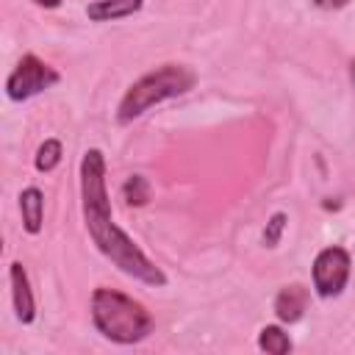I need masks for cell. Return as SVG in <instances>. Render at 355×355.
Instances as JSON below:
<instances>
[{"instance_id": "cell-1", "label": "cell", "mask_w": 355, "mask_h": 355, "mask_svg": "<svg viewBox=\"0 0 355 355\" xmlns=\"http://www.w3.org/2000/svg\"><path fill=\"white\" fill-rule=\"evenodd\" d=\"M80 205H83V222L92 236V244L128 277L144 283V286H166V275L155 261L147 258V252L114 222L108 186H105V155L92 147L80 158Z\"/></svg>"}, {"instance_id": "cell-2", "label": "cell", "mask_w": 355, "mask_h": 355, "mask_svg": "<svg viewBox=\"0 0 355 355\" xmlns=\"http://www.w3.org/2000/svg\"><path fill=\"white\" fill-rule=\"evenodd\" d=\"M89 308H92L94 330L105 341H114V344H122V347L144 341L155 327L153 313L139 300H133L125 291L108 288V286H97L92 291Z\"/></svg>"}, {"instance_id": "cell-3", "label": "cell", "mask_w": 355, "mask_h": 355, "mask_svg": "<svg viewBox=\"0 0 355 355\" xmlns=\"http://www.w3.org/2000/svg\"><path fill=\"white\" fill-rule=\"evenodd\" d=\"M197 75L191 67L186 64H161L150 72H144L139 80H133L119 105H116V122L119 125H130L133 119H139L141 114H147L153 105H161L172 97L186 94L189 89H194Z\"/></svg>"}, {"instance_id": "cell-4", "label": "cell", "mask_w": 355, "mask_h": 355, "mask_svg": "<svg viewBox=\"0 0 355 355\" xmlns=\"http://www.w3.org/2000/svg\"><path fill=\"white\" fill-rule=\"evenodd\" d=\"M58 80H61V72L55 67H50L47 61H42L33 53H25L6 78V97L11 103H25V100L53 89Z\"/></svg>"}, {"instance_id": "cell-5", "label": "cell", "mask_w": 355, "mask_h": 355, "mask_svg": "<svg viewBox=\"0 0 355 355\" xmlns=\"http://www.w3.org/2000/svg\"><path fill=\"white\" fill-rule=\"evenodd\" d=\"M349 275H352V258L344 247L333 244V247H324L316 252L313 266H311V283H313L316 297H322V300L338 297L347 288Z\"/></svg>"}, {"instance_id": "cell-6", "label": "cell", "mask_w": 355, "mask_h": 355, "mask_svg": "<svg viewBox=\"0 0 355 355\" xmlns=\"http://www.w3.org/2000/svg\"><path fill=\"white\" fill-rule=\"evenodd\" d=\"M8 286H11V305H14L17 322L33 324V319H36V300H33L31 277H28V269L22 266V261H11V266H8Z\"/></svg>"}, {"instance_id": "cell-7", "label": "cell", "mask_w": 355, "mask_h": 355, "mask_svg": "<svg viewBox=\"0 0 355 355\" xmlns=\"http://www.w3.org/2000/svg\"><path fill=\"white\" fill-rule=\"evenodd\" d=\"M308 288L300 286V283H291V286H283L275 297V316L283 322V324H294L305 316V308H308Z\"/></svg>"}, {"instance_id": "cell-8", "label": "cell", "mask_w": 355, "mask_h": 355, "mask_svg": "<svg viewBox=\"0 0 355 355\" xmlns=\"http://www.w3.org/2000/svg\"><path fill=\"white\" fill-rule=\"evenodd\" d=\"M144 0H92L86 6V17L92 22H116L139 14Z\"/></svg>"}, {"instance_id": "cell-9", "label": "cell", "mask_w": 355, "mask_h": 355, "mask_svg": "<svg viewBox=\"0 0 355 355\" xmlns=\"http://www.w3.org/2000/svg\"><path fill=\"white\" fill-rule=\"evenodd\" d=\"M19 214H22L25 233L39 236L44 225V194L39 186H28L19 191Z\"/></svg>"}, {"instance_id": "cell-10", "label": "cell", "mask_w": 355, "mask_h": 355, "mask_svg": "<svg viewBox=\"0 0 355 355\" xmlns=\"http://www.w3.org/2000/svg\"><path fill=\"white\" fill-rule=\"evenodd\" d=\"M258 349H263L269 355H286V352H291V338H288V333L283 327L266 324L258 333Z\"/></svg>"}, {"instance_id": "cell-11", "label": "cell", "mask_w": 355, "mask_h": 355, "mask_svg": "<svg viewBox=\"0 0 355 355\" xmlns=\"http://www.w3.org/2000/svg\"><path fill=\"white\" fill-rule=\"evenodd\" d=\"M61 155H64V144L58 139H44L33 155V166L36 172H53L58 164H61Z\"/></svg>"}, {"instance_id": "cell-12", "label": "cell", "mask_w": 355, "mask_h": 355, "mask_svg": "<svg viewBox=\"0 0 355 355\" xmlns=\"http://www.w3.org/2000/svg\"><path fill=\"white\" fill-rule=\"evenodd\" d=\"M122 197L128 205H147L150 202V183L144 175H130L122 183Z\"/></svg>"}, {"instance_id": "cell-13", "label": "cell", "mask_w": 355, "mask_h": 355, "mask_svg": "<svg viewBox=\"0 0 355 355\" xmlns=\"http://www.w3.org/2000/svg\"><path fill=\"white\" fill-rule=\"evenodd\" d=\"M286 222H288V216H286L283 211H275V214L269 216V222H266V227H263V247H277V244H280L283 230H286Z\"/></svg>"}, {"instance_id": "cell-14", "label": "cell", "mask_w": 355, "mask_h": 355, "mask_svg": "<svg viewBox=\"0 0 355 355\" xmlns=\"http://www.w3.org/2000/svg\"><path fill=\"white\" fill-rule=\"evenodd\" d=\"M352 0H313V6H319V8H324V11H336V8H344V6H349Z\"/></svg>"}, {"instance_id": "cell-15", "label": "cell", "mask_w": 355, "mask_h": 355, "mask_svg": "<svg viewBox=\"0 0 355 355\" xmlns=\"http://www.w3.org/2000/svg\"><path fill=\"white\" fill-rule=\"evenodd\" d=\"M33 6H39V8H58L64 0H31Z\"/></svg>"}, {"instance_id": "cell-16", "label": "cell", "mask_w": 355, "mask_h": 355, "mask_svg": "<svg viewBox=\"0 0 355 355\" xmlns=\"http://www.w3.org/2000/svg\"><path fill=\"white\" fill-rule=\"evenodd\" d=\"M352 83H355V61H352Z\"/></svg>"}]
</instances>
